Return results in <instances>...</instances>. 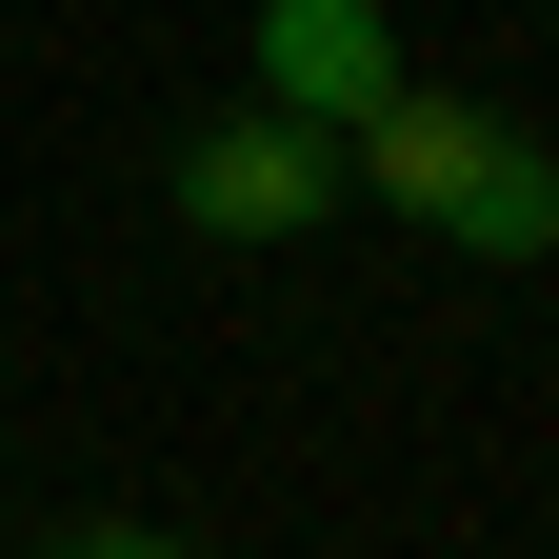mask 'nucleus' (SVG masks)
I'll list each match as a JSON object with an SVG mask.
<instances>
[{"label":"nucleus","instance_id":"f257e3e1","mask_svg":"<svg viewBox=\"0 0 559 559\" xmlns=\"http://www.w3.org/2000/svg\"><path fill=\"white\" fill-rule=\"evenodd\" d=\"M340 160H360L400 221H440L460 260H559V160L520 120H479V100H419V81H380L360 120H340Z\"/></svg>","mask_w":559,"mask_h":559},{"label":"nucleus","instance_id":"f03ea898","mask_svg":"<svg viewBox=\"0 0 559 559\" xmlns=\"http://www.w3.org/2000/svg\"><path fill=\"white\" fill-rule=\"evenodd\" d=\"M320 200H340V140H320V120H280V100L221 120V140L180 160V221H221V240H300Z\"/></svg>","mask_w":559,"mask_h":559},{"label":"nucleus","instance_id":"7ed1b4c3","mask_svg":"<svg viewBox=\"0 0 559 559\" xmlns=\"http://www.w3.org/2000/svg\"><path fill=\"white\" fill-rule=\"evenodd\" d=\"M380 81H400V21H380V0H260V100H280V120L340 140Z\"/></svg>","mask_w":559,"mask_h":559}]
</instances>
